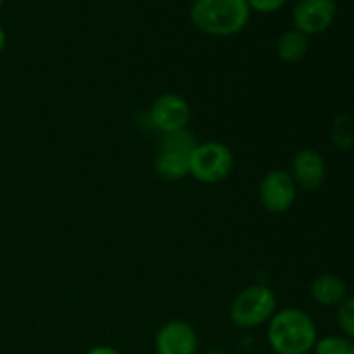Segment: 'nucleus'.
<instances>
[{"mask_svg":"<svg viewBox=\"0 0 354 354\" xmlns=\"http://www.w3.org/2000/svg\"><path fill=\"white\" fill-rule=\"evenodd\" d=\"M317 341V324L299 308L277 310L266 324V342L275 354H311Z\"/></svg>","mask_w":354,"mask_h":354,"instance_id":"obj_1","label":"nucleus"},{"mask_svg":"<svg viewBox=\"0 0 354 354\" xmlns=\"http://www.w3.org/2000/svg\"><path fill=\"white\" fill-rule=\"evenodd\" d=\"M251 17L245 0H194L190 21L209 37H232L244 30Z\"/></svg>","mask_w":354,"mask_h":354,"instance_id":"obj_2","label":"nucleus"},{"mask_svg":"<svg viewBox=\"0 0 354 354\" xmlns=\"http://www.w3.org/2000/svg\"><path fill=\"white\" fill-rule=\"evenodd\" d=\"M277 310L275 292L265 283H252L235 296L230 304V320L235 327L252 330L268 324Z\"/></svg>","mask_w":354,"mask_h":354,"instance_id":"obj_3","label":"nucleus"},{"mask_svg":"<svg viewBox=\"0 0 354 354\" xmlns=\"http://www.w3.org/2000/svg\"><path fill=\"white\" fill-rule=\"evenodd\" d=\"M197 145L192 131L180 130L162 133L158 142V154L154 161L156 175L166 182H180L189 176L190 154Z\"/></svg>","mask_w":354,"mask_h":354,"instance_id":"obj_4","label":"nucleus"},{"mask_svg":"<svg viewBox=\"0 0 354 354\" xmlns=\"http://www.w3.org/2000/svg\"><path fill=\"white\" fill-rule=\"evenodd\" d=\"M235 168L234 152L223 142H197L190 154L189 176L204 185L225 182Z\"/></svg>","mask_w":354,"mask_h":354,"instance_id":"obj_5","label":"nucleus"},{"mask_svg":"<svg viewBox=\"0 0 354 354\" xmlns=\"http://www.w3.org/2000/svg\"><path fill=\"white\" fill-rule=\"evenodd\" d=\"M297 192L299 189L290 173L287 169L275 168L270 169L259 182L258 199L263 209L272 214H282L294 206Z\"/></svg>","mask_w":354,"mask_h":354,"instance_id":"obj_6","label":"nucleus"},{"mask_svg":"<svg viewBox=\"0 0 354 354\" xmlns=\"http://www.w3.org/2000/svg\"><path fill=\"white\" fill-rule=\"evenodd\" d=\"M192 118L189 100L175 92L161 93L156 97L149 109V121L159 133L187 130Z\"/></svg>","mask_w":354,"mask_h":354,"instance_id":"obj_7","label":"nucleus"},{"mask_svg":"<svg viewBox=\"0 0 354 354\" xmlns=\"http://www.w3.org/2000/svg\"><path fill=\"white\" fill-rule=\"evenodd\" d=\"M337 14L334 0H299L292 9L294 30L306 37L320 35L332 26Z\"/></svg>","mask_w":354,"mask_h":354,"instance_id":"obj_8","label":"nucleus"},{"mask_svg":"<svg viewBox=\"0 0 354 354\" xmlns=\"http://www.w3.org/2000/svg\"><path fill=\"white\" fill-rule=\"evenodd\" d=\"M156 354H197L199 335L183 320H169L159 327L154 337Z\"/></svg>","mask_w":354,"mask_h":354,"instance_id":"obj_9","label":"nucleus"},{"mask_svg":"<svg viewBox=\"0 0 354 354\" xmlns=\"http://www.w3.org/2000/svg\"><path fill=\"white\" fill-rule=\"evenodd\" d=\"M296 182L297 189L315 192L320 189L327 176L325 158L315 149H299L290 159V168L287 169Z\"/></svg>","mask_w":354,"mask_h":354,"instance_id":"obj_10","label":"nucleus"},{"mask_svg":"<svg viewBox=\"0 0 354 354\" xmlns=\"http://www.w3.org/2000/svg\"><path fill=\"white\" fill-rule=\"evenodd\" d=\"M310 294L315 303L320 304V306L337 308L348 297V286L337 275L324 273L311 282Z\"/></svg>","mask_w":354,"mask_h":354,"instance_id":"obj_11","label":"nucleus"},{"mask_svg":"<svg viewBox=\"0 0 354 354\" xmlns=\"http://www.w3.org/2000/svg\"><path fill=\"white\" fill-rule=\"evenodd\" d=\"M275 48L280 61L287 62V64H296L306 57L308 50H310V40L301 31L287 30L279 37Z\"/></svg>","mask_w":354,"mask_h":354,"instance_id":"obj_12","label":"nucleus"},{"mask_svg":"<svg viewBox=\"0 0 354 354\" xmlns=\"http://www.w3.org/2000/svg\"><path fill=\"white\" fill-rule=\"evenodd\" d=\"M313 354H354V342L346 335H327L318 339Z\"/></svg>","mask_w":354,"mask_h":354,"instance_id":"obj_13","label":"nucleus"},{"mask_svg":"<svg viewBox=\"0 0 354 354\" xmlns=\"http://www.w3.org/2000/svg\"><path fill=\"white\" fill-rule=\"evenodd\" d=\"M337 324L346 337L354 342V296H348L337 306Z\"/></svg>","mask_w":354,"mask_h":354,"instance_id":"obj_14","label":"nucleus"},{"mask_svg":"<svg viewBox=\"0 0 354 354\" xmlns=\"http://www.w3.org/2000/svg\"><path fill=\"white\" fill-rule=\"evenodd\" d=\"M334 142L341 149L351 147L354 142V127L348 118L341 116L334 124Z\"/></svg>","mask_w":354,"mask_h":354,"instance_id":"obj_15","label":"nucleus"},{"mask_svg":"<svg viewBox=\"0 0 354 354\" xmlns=\"http://www.w3.org/2000/svg\"><path fill=\"white\" fill-rule=\"evenodd\" d=\"M245 2H248L251 10H256V12L261 14H272L282 9L287 0H245Z\"/></svg>","mask_w":354,"mask_h":354,"instance_id":"obj_16","label":"nucleus"},{"mask_svg":"<svg viewBox=\"0 0 354 354\" xmlns=\"http://www.w3.org/2000/svg\"><path fill=\"white\" fill-rule=\"evenodd\" d=\"M85 354H123V353L118 351V349L113 348V346L100 344V346H93V348H90Z\"/></svg>","mask_w":354,"mask_h":354,"instance_id":"obj_17","label":"nucleus"},{"mask_svg":"<svg viewBox=\"0 0 354 354\" xmlns=\"http://www.w3.org/2000/svg\"><path fill=\"white\" fill-rule=\"evenodd\" d=\"M6 44H7V35H6V30H3V28L0 26V54H2L3 48H6Z\"/></svg>","mask_w":354,"mask_h":354,"instance_id":"obj_18","label":"nucleus"},{"mask_svg":"<svg viewBox=\"0 0 354 354\" xmlns=\"http://www.w3.org/2000/svg\"><path fill=\"white\" fill-rule=\"evenodd\" d=\"M2 6H3V0H0V9H2Z\"/></svg>","mask_w":354,"mask_h":354,"instance_id":"obj_19","label":"nucleus"}]
</instances>
